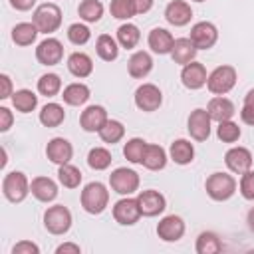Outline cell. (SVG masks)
<instances>
[{
	"mask_svg": "<svg viewBox=\"0 0 254 254\" xmlns=\"http://www.w3.org/2000/svg\"><path fill=\"white\" fill-rule=\"evenodd\" d=\"M137 202H139V208H141V214L143 216H159L165 208H167V200L165 196L159 192V190H153V189H147V190H141L137 194Z\"/></svg>",
	"mask_w": 254,
	"mask_h": 254,
	"instance_id": "obj_14",
	"label": "cell"
},
{
	"mask_svg": "<svg viewBox=\"0 0 254 254\" xmlns=\"http://www.w3.org/2000/svg\"><path fill=\"white\" fill-rule=\"evenodd\" d=\"M206 111H208V115H210L212 121L220 123V121L232 119L234 113H236V107H234V103H232L228 97H224V95H214V97L208 101Z\"/></svg>",
	"mask_w": 254,
	"mask_h": 254,
	"instance_id": "obj_20",
	"label": "cell"
},
{
	"mask_svg": "<svg viewBox=\"0 0 254 254\" xmlns=\"http://www.w3.org/2000/svg\"><path fill=\"white\" fill-rule=\"evenodd\" d=\"M95 52L103 62H113L119 56V42L109 34H101L95 40Z\"/></svg>",
	"mask_w": 254,
	"mask_h": 254,
	"instance_id": "obj_30",
	"label": "cell"
},
{
	"mask_svg": "<svg viewBox=\"0 0 254 254\" xmlns=\"http://www.w3.org/2000/svg\"><path fill=\"white\" fill-rule=\"evenodd\" d=\"M38 28L34 22H20L12 28V42L16 46H32L38 38Z\"/></svg>",
	"mask_w": 254,
	"mask_h": 254,
	"instance_id": "obj_29",
	"label": "cell"
},
{
	"mask_svg": "<svg viewBox=\"0 0 254 254\" xmlns=\"http://www.w3.org/2000/svg\"><path fill=\"white\" fill-rule=\"evenodd\" d=\"M169 157L177 165H189L194 159V145L189 139H177L169 147Z\"/></svg>",
	"mask_w": 254,
	"mask_h": 254,
	"instance_id": "obj_27",
	"label": "cell"
},
{
	"mask_svg": "<svg viewBox=\"0 0 254 254\" xmlns=\"http://www.w3.org/2000/svg\"><path fill=\"white\" fill-rule=\"evenodd\" d=\"M109 12L117 20H131L135 16L133 0H111L109 2Z\"/></svg>",
	"mask_w": 254,
	"mask_h": 254,
	"instance_id": "obj_42",
	"label": "cell"
},
{
	"mask_svg": "<svg viewBox=\"0 0 254 254\" xmlns=\"http://www.w3.org/2000/svg\"><path fill=\"white\" fill-rule=\"evenodd\" d=\"M79 252H81L79 244H73V242H64L56 248V254H79Z\"/></svg>",
	"mask_w": 254,
	"mask_h": 254,
	"instance_id": "obj_49",
	"label": "cell"
},
{
	"mask_svg": "<svg viewBox=\"0 0 254 254\" xmlns=\"http://www.w3.org/2000/svg\"><path fill=\"white\" fill-rule=\"evenodd\" d=\"M147 44H149L151 52H155L159 56H165V54H171L173 44H175V38L165 28H153L149 32V36H147Z\"/></svg>",
	"mask_w": 254,
	"mask_h": 254,
	"instance_id": "obj_23",
	"label": "cell"
},
{
	"mask_svg": "<svg viewBox=\"0 0 254 254\" xmlns=\"http://www.w3.org/2000/svg\"><path fill=\"white\" fill-rule=\"evenodd\" d=\"M224 163L228 167L230 173H236V175H244L246 171L252 169V153L250 149L246 147H230L224 155Z\"/></svg>",
	"mask_w": 254,
	"mask_h": 254,
	"instance_id": "obj_15",
	"label": "cell"
},
{
	"mask_svg": "<svg viewBox=\"0 0 254 254\" xmlns=\"http://www.w3.org/2000/svg\"><path fill=\"white\" fill-rule=\"evenodd\" d=\"M67 69H69V73L73 77L83 79V77L91 75V71H93V60L87 54H83V52H73L67 58Z\"/></svg>",
	"mask_w": 254,
	"mask_h": 254,
	"instance_id": "obj_25",
	"label": "cell"
},
{
	"mask_svg": "<svg viewBox=\"0 0 254 254\" xmlns=\"http://www.w3.org/2000/svg\"><path fill=\"white\" fill-rule=\"evenodd\" d=\"M89 38H91V30H89L85 24L75 22V24H71V26L67 28V40H69L73 46H83V44L89 42Z\"/></svg>",
	"mask_w": 254,
	"mask_h": 254,
	"instance_id": "obj_43",
	"label": "cell"
},
{
	"mask_svg": "<svg viewBox=\"0 0 254 254\" xmlns=\"http://www.w3.org/2000/svg\"><path fill=\"white\" fill-rule=\"evenodd\" d=\"M111 161H113V157H111L109 149H105V147H93L87 153V165L93 171H105L111 165Z\"/></svg>",
	"mask_w": 254,
	"mask_h": 254,
	"instance_id": "obj_39",
	"label": "cell"
},
{
	"mask_svg": "<svg viewBox=\"0 0 254 254\" xmlns=\"http://www.w3.org/2000/svg\"><path fill=\"white\" fill-rule=\"evenodd\" d=\"M145 169L149 171H161L167 167V151L161 147V145H155V143H147V149H145V155H143V163H141Z\"/></svg>",
	"mask_w": 254,
	"mask_h": 254,
	"instance_id": "obj_28",
	"label": "cell"
},
{
	"mask_svg": "<svg viewBox=\"0 0 254 254\" xmlns=\"http://www.w3.org/2000/svg\"><path fill=\"white\" fill-rule=\"evenodd\" d=\"M89 95H91L89 87H87L85 83H81V81L69 83V85H65V87H64V91H62L64 103H67V105H71V107H79V105L87 103Z\"/></svg>",
	"mask_w": 254,
	"mask_h": 254,
	"instance_id": "obj_26",
	"label": "cell"
},
{
	"mask_svg": "<svg viewBox=\"0 0 254 254\" xmlns=\"http://www.w3.org/2000/svg\"><path fill=\"white\" fill-rule=\"evenodd\" d=\"M157 236L163 242H177L185 236V220L177 214H167L157 224Z\"/></svg>",
	"mask_w": 254,
	"mask_h": 254,
	"instance_id": "obj_13",
	"label": "cell"
},
{
	"mask_svg": "<svg viewBox=\"0 0 254 254\" xmlns=\"http://www.w3.org/2000/svg\"><path fill=\"white\" fill-rule=\"evenodd\" d=\"M192 2H204V0H192Z\"/></svg>",
	"mask_w": 254,
	"mask_h": 254,
	"instance_id": "obj_53",
	"label": "cell"
},
{
	"mask_svg": "<svg viewBox=\"0 0 254 254\" xmlns=\"http://www.w3.org/2000/svg\"><path fill=\"white\" fill-rule=\"evenodd\" d=\"M12 254H40V246L32 240H20L12 246Z\"/></svg>",
	"mask_w": 254,
	"mask_h": 254,
	"instance_id": "obj_46",
	"label": "cell"
},
{
	"mask_svg": "<svg viewBox=\"0 0 254 254\" xmlns=\"http://www.w3.org/2000/svg\"><path fill=\"white\" fill-rule=\"evenodd\" d=\"M153 4H155V0H133L135 14H147L153 8Z\"/></svg>",
	"mask_w": 254,
	"mask_h": 254,
	"instance_id": "obj_50",
	"label": "cell"
},
{
	"mask_svg": "<svg viewBox=\"0 0 254 254\" xmlns=\"http://www.w3.org/2000/svg\"><path fill=\"white\" fill-rule=\"evenodd\" d=\"M10 99H12V105L16 107V111H20V113H32L38 107V95L32 89H16Z\"/></svg>",
	"mask_w": 254,
	"mask_h": 254,
	"instance_id": "obj_33",
	"label": "cell"
},
{
	"mask_svg": "<svg viewBox=\"0 0 254 254\" xmlns=\"http://www.w3.org/2000/svg\"><path fill=\"white\" fill-rule=\"evenodd\" d=\"M139 175L133 169L127 167H117L111 175H109V187L113 192L121 194V196H129L133 192L139 190Z\"/></svg>",
	"mask_w": 254,
	"mask_h": 254,
	"instance_id": "obj_7",
	"label": "cell"
},
{
	"mask_svg": "<svg viewBox=\"0 0 254 254\" xmlns=\"http://www.w3.org/2000/svg\"><path fill=\"white\" fill-rule=\"evenodd\" d=\"M196 46L190 42V38H177L175 44H173V50H171V58L175 64L179 65H187L190 62H194L196 58Z\"/></svg>",
	"mask_w": 254,
	"mask_h": 254,
	"instance_id": "obj_24",
	"label": "cell"
},
{
	"mask_svg": "<svg viewBox=\"0 0 254 254\" xmlns=\"http://www.w3.org/2000/svg\"><path fill=\"white\" fill-rule=\"evenodd\" d=\"M46 157L54 163V165H65V163H69L71 161V157H73V147H71V143L67 141V139H64V137H54V139H50L48 141V145H46Z\"/></svg>",
	"mask_w": 254,
	"mask_h": 254,
	"instance_id": "obj_18",
	"label": "cell"
},
{
	"mask_svg": "<svg viewBox=\"0 0 254 254\" xmlns=\"http://www.w3.org/2000/svg\"><path fill=\"white\" fill-rule=\"evenodd\" d=\"M123 135H125V127H123V123L117 121V119H109V121L101 127V131H99L101 141L107 143V145L119 143V141L123 139Z\"/></svg>",
	"mask_w": 254,
	"mask_h": 254,
	"instance_id": "obj_38",
	"label": "cell"
},
{
	"mask_svg": "<svg viewBox=\"0 0 254 254\" xmlns=\"http://www.w3.org/2000/svg\"><path fill=\"white\" fill-rule=\"evenodd\" d=\"M38 91L40 95H46V97H54L62 91V79L58 73H44L40 79H38Z\"/></svg>",
	"mask_w": 254,
	"mask_h": 254,
	"instance_id": "obj_40",
	"label": "cell"
},
{
	"mask_svg": "<svg viewBox=\"0 0 254 254\" xmlns=\"http://www.w3.org/2000/svg\"><path fill=\"white\" fill-rule=\"evenodd\" d=\"M32 22L36 24L40 34L50 36L62 26V8L54 2H44L34 10Z\"/></svg>",
	"mask_w": 254,
	"mask_h": 254,
	"instance_id": "obj_2",
	"label": "cell"
},
{
	"mask_svg": "<svg viewBox=\"0 0 254 254\" xmlns=\"http://www.w3.org/2000/svg\"><path fill=\"white\" fill-rule=\"evenodd\" d=\"M206 77H208L206 67L196 60L187 64V65H183V69H181V81L190 91H196V89L204 87L206 85Z\"/></svg>",
	"mask_w": 254,
	"mask_h": 254,
	"instance_id": "obj_16",
	"label": "cell"
},
{
	"mask_svg": "<svg viewBox=\"0 0 254 254\" xmlns=\"http://www.w3.org/2000/svg\"><path fill=\"white\" fill-rule=\"evenodd\" d=\"M246 222H248V228H250V232H254V206L248 210V214H246Z\"/></svg>",
	"mask_w": 254,
	"mask_h": 254,
	"instance_id": "obj_52",
	"label": "cell"
},
{
	"mask_svg": "<svg viewBox=\"0 0 254 254\" xmlns=\"http://www.w3.org/2000/svg\"><path fill=\"white\" fill-rule=\"evenodd\" d=\"M34 4H36V0H10V6L18 12H28V10H32Z\"/></svg>",
	"mask_w": 254,
	"mask_h": 254,
	"instance_id": "obj_51",
	"label": "cell"
},
{
	"mask_svg": "<svg viewBox=\"0 0 254 254\" xmlns=\"http://www.w3.org/2000/svg\"><path fill=\"white\" fill-rule=\"evenodd\" d=\"M12 121H14V115L8 107H0V131L6 133L10 127H12Z\"/></svg>",
	"mask_w": 254,
	"mask_h": 254,
	"instance_id": "obj_48",
	"label": "cell"
},
{
	"mask_svg": "<svg viewBox=\"0 0 254 254\" xmlns=\"http://www.w3.org/2000/svg\"><path fill=\"white\" fill-rule=\"evenodd\" d=\"M30 192L40 202H52L58 196V185L50 177H36L30 183Z\"/></svg>",
	"mask_w": 254,
	"mask_h": 254,
	"instance_id": "obj_21",
	"label": "cell"
},
{
	"mask_svg": "<svg viewBox=\"0 0 254 254\" xmlns=\"http://www.w3.org/2000/svg\"><path fill=\"white\" fill-rule=\"evenodd\" d=\"M44 226L50 234L62 236L71 228V212L64 204H54L48 206L44 212Z\"/></svg>",
	"mask_w": 254,
	"mask_h": 254,
	"instance_id": "obj_6",
	"label": "cell"
},
{
	"mask_svg": "<svg viewBox=\"0 0 254 254\" xmlns=\"http://www.w3.org/2000/svg\"><path fill=\"white\" fill-rule=\"evenodd\" d=\"M151 69H153V58H151V54L145 52V50L135 52V54L129 58V62H127V71H129V75L135 77V79L147 77V75L151 73Z\"/></svg>",
	"mask_w": 254,
	"mask_h": 254,
	"instance_id": "obj_22",
	"label": "cell"
},
{
	"mask_svg": "<svg viewBox=\"0 0 254 254\" xmlns=\"http://www.w3.org/2000/svg\"><path fill=\"white\" fill-rule=\"evenodd\" d=\"M58 181L65 189H77L79 183H81V171L75 165H71V163L60 165V169H58Z\"/></svg>",
	"mask_w": 254,
	"mask_h": 254,
	"instance_id": "obj_37",
	"label": "cell"
},
{
	"mask_svg": "<svg viewBox=\"0 0 254 254\" xmlns=\"http://www.w3.org/2000/svg\"><path fill=\"white\" fill-rule=\"evenodd\" d=\"M242 131L238 127V123H234L232 119L228 121H220L218 127H216V137L222 141V143H236L240 139Z\"/></svg>",
	"mask_w": 254,
	"mask_h": 254,
	"instance_id": "obj_41",
	"label": "cell"
},
{
	"mask_svg": "<svg viewBox=\"0 0 254 254\" xmlns=\"http://www.w3.org/2000/svg\"><path fill=\"white\" fill-rule=\"evenodd\" d=\"M196 254H218L222 252V240L216 232H200L196 238V246H194Z\"/></svg>",
	"mask_w": 254,
	"mask_h": 254,
	"instance_id": "obj_31",
	"label": "cell"
},
{
	"mask_svg": "<svg viewBox=\"0 0 254 254\" xmlns=\"http://www.w3.org/2000/svg\"><path fill=\"white\" fill-rule=\"evenodd\" d=\"M141 208L137 198L131 196H123L113 204V218L115 222H119L121 226H133L139 218H141Z\"/></svg>",
	"mask_w": 254,
	"mask_h": 254,
	"instance_id": "obj_9",
	"label": "cell"
},
{
	"mask_svg": "<svg viewBox=\"0 0 254 254\" xmlns=\"http://www.w3.org/2000/svg\"><path fill=\"white\" fill-rule=\"evenodd\" d=\"M190 42L196 46V50H210L218 42V28L212 22H196L190 28Z\"/></svg>",
	"mask_w": 254,
	"mask_h": 254,
	"instance_id": "obj_11",
	"label": "cell"
},
{
	"mask_svg": "<svg viewBox=\"0 0 254 254\" xmlns=\"http://www.w3.org/2000/svg\"><path fill=\"white\" fill-rule=\"evenodd\" d=\"M107 121H109L107 111H105V107H101V105H89V107H85V109L81 111V115H79V125H81V129L87 131V133H99L101 127H103Z\"/></svg>",
	"mask_w": 254,
	"mask_h": 254,
	"instance_id": "obj_17",
	"label": "cell"
},
{
	"mask_svg": "<svg viewBox=\"0 0 254 254\" xmlns=\"http://www.w3.org/2000/svg\"><path fill=\"white\" fill-rule=\"evenodd\" d=\"M145 149H147V141L141 139V137H133V139H129V141L123 145V155H125V159H127L129 163L141 165V163H143Z\"/></svg>",
	"mask_w": 254,
	"mask_h": 254,
	"instance_id": "obj_36",
	"label": "cell"
},
{
	"mask_svg": "<svg viewBox=\"0 0 254 254\" xmlns=\"http://www.w3.org/2000/svg\"><path fill=\"white\" fill-rule=\"evenodd\" d=\"M64 119H65V111H64V107L60 103L50 101L40 111V123L44 127H58V125L64 123Z\"/></svg>",
	"mask_w": 254,
	"mask_h": 254,
	"instance_id": "obj_32",
	"label": "cell"
},
{
	"mask_svg": "<svg viewBox=\"0 0 254 254\" xmlns=\"http://www.w3.org/2000/svg\"><path fill=\"white\" fill-rule=\"evenodd\" d=\"M77 14H79V18L83 22L95 24L103 16V4L99 0H81L79 6H77Z\"/></svg>",
	"mask_w": 254,
	"mask_h": 254,
	"instance_id": "obj_35",
	"label": "cell"
},
{
	"mask_svg": "<svg viewBox=\"0 0 254 254\" xmlns=\"http://www.w3.org/2000/svg\"><path fill=\"white\" fill-rule=\"evenodd\" d=\"M36 60L42 65H56L64 60V46L58 38H46L36 48Z\"/></svg>",
	"mask_w": 254,
	"mask_h": 254,
	"instance_id": "obj_12",
	"label": "cell"
},
{
	"mask_svg": "<svg viewBox=\"0 0 254 254\" xmlns=\"http://www.w3.org/2000/svg\"><path fill=\"white\" fill-rule=\"evenodd\" d=\"M204 189L212 200L222 202V200L232 198V194L236 192V179L228 173H212V175H208Z\"/></svg>",
	"mask_w": 254,
	"mask_h": 254,
	"instance_id": "obj_3",
	"label": "cell"
},
{
	"mask_svg": "<svg viewBox=\"0 0 254 254\" xmlns=\"http://www.w3.org/2000/svg\"><path fill=\"white\" fill-rule=\"evenodd\" d=\"M161 103H163V93L155 83H143L135 89V105L141 111H145V113L157 111L161 107Z\"/></svg>",
	"mask_w": 254,
	"mask_h": 254,
	"instance_id": "obj_10",
	"label": "cell"
},
{
	"mask_svg": "<svg viewBox=\"0 0 254 254\" xmlns=\"http://www.w3.org/2000/svg\"><path fill=\"white\" fill-rule=\"evenodd\" d=\"M236 79H238V73L232 65H218L214 67L208 77H206V89L212 93V95H226L234 85H236Z\"/></svg>",
	"mask_w": 254,
	"mask_h": 254,
	"instance_id": "obj_4",
	"label": "cell"
},
{
	"mask_svg": "<svg viewBox=\"0 0 254 254\" xmlns=\"http://www.w3.org/2000/svg\"><path fill=\"white\" fill-rule=\"evenodd\" d=\"M0 83H2V91H0V99H8L14 95V89H12V79L8 73H0Z\"/></svg>",
	"mask_w": 254,
	"mask_h": 254,
	"instance_id": "obj_47",
	"label": "cell"
},
{
	"mask_svg": "<svg viewBox=\"0 0 254 254\" xmlns=\"http://www.w3.org/2000/svg\"><path fill=\"white\" fill-rule=\"evenodd\" d=\"M240 194L246 198V200H254V171H246L242 177H240Z\"/></svg>",
	"mask_w": 254,
	"mask_h": 254,
	"instance_id": "obj_45",
	"label": "cell"
},
{
	"mask_svg": "<svg viewBox=\"0 0 254 254\" xmlns=\"http://www.w3.org/2000/svg\"><path fill=\"white\" fill-rule=\"evenodd\" d=\"M2 194L6 200L18 204L30 194V181L22 171H12L2 181Z\"/></svg>",
	"mask_w": 254,
	"mask_h": 254,
	"instance_id": "obj_5",
	"label": "cell"
},
{
	"mask_svg": "<svg viewBox=\"0 0 254 254\" xmlns=\"http://www.w3.org/2000/svg\"><path fill=\"white\" fill-rule=\"evenodd\" d=\"M79 202H81V208L89 214H101L107 204H109V190L103 183L99 181H93V183H87L79 194Z\"/></svg>",
	"mask_w": 254,
	"mask_h": 254,
	"instance_id": "obj_1",
	"label": "cell"
},
{
	"mask_svg": "<svg viewBox=\"0 0 254 254\" xmlns=\"http://www.w3.org/2000/svg\"><path fill=\"white\" fill-rule=\"evenodd\" d=\"M210 123H212V119H210V115H208L206 109L196 107L194 111H190L189 121H187V131H189L190 139H194V141H206L210 137V127H212Z\"/></svg>",
	"mask_w": 254,
	"mask_h": 254,
	"instance_id": "obj_8",
	"label": "cell"
},
{
	"mask_svg": "<svg viewBox=\"0 0 254 254\" xmlns=\"http://www.w3.org/2000/svg\"><path fill=\"white\" fill-rule=\"evenodd\" d=\"M240 119H242V123L254 127V87L244 95V103H242V109H240Z\"/></svg>",
	"mask_w": 254,
	"mask_h": 254,
	"instance_id": "obj_44",
	"label": "cell"
},
{
	"mask_svg": "<svg viewBox=\"0 0 254 254\" xmlns=\"http://www.w3.org/2000/svg\"><path fill=\"white\" fill-rule=\"evenodd\" d=\"M139 40H141V32H139V28L135 24L127 22V24H121L117 28V42H119L121 48L133 50V48H137Z\"/></svg>",
	"mask_w": 254,
	"mask_h": 254,
	"instance_id": "obj_34",
	"label": "cell"
},
{
	"mask_svg": "<svg viewBox=\"0 0 254 254\" xmlns=\"http://www.w3.org/2000/svg\"><path fill=\"white\" fill-rule=\"evenodd\" d=\"M190 18H192V8L185 0H171L165 8V20L175 28L187 26Z\"/></svg>",
	"mask_w": 254,
	"mask_h": 254,
	"instance_id": "obj_19",
	"label": "cell"
}]
</instances>
